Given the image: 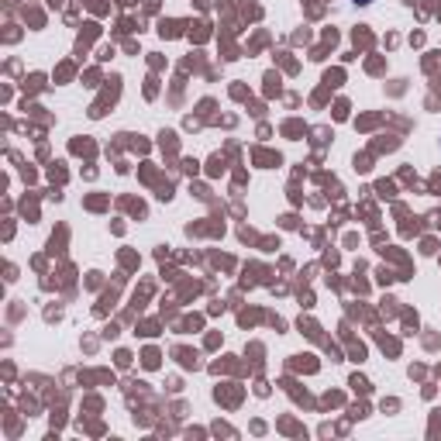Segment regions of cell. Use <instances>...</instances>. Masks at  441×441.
<instances>
[{"label": "cell", "instance_id": "obj_1", "mask_svg": "<svg viewBox=\"0 0 441 441\" xmlns=\"http://www.w3.org/2000/svg\"><path fill=\"white\" fill-rule=\"evenodd\" d=\"M352 4H362V7H365V4H372V0H352Z\"/></svg>", "mask_w": 441, "mask_h": 441}]
</instances>
